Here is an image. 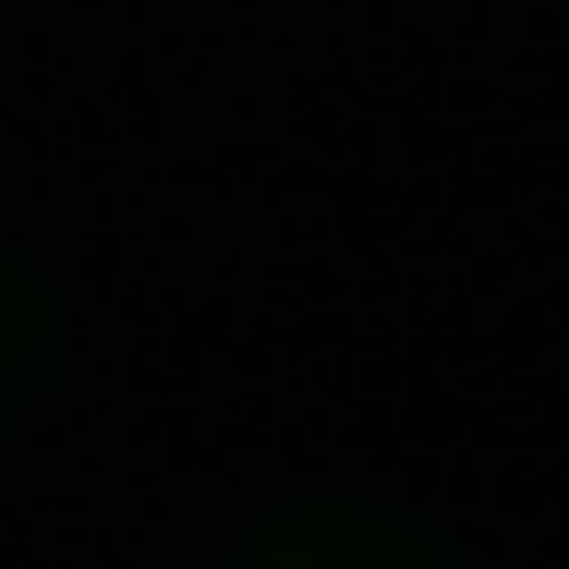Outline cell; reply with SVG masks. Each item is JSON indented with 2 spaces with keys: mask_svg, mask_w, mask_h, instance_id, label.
I'll return each instance as SVG.
<instances>
[{
  "mask_svg": "<svg viewBox=\"0 0 569 569\" xmlns=\"http://www.w3.org/2000/svg\"><path fill=\"white\" fill-rule=\"evenodd\" d=\"M49 363H61V291H49L24 254H0V412H12Z\"/></svg>",
  "mask_w": 569,
  "mask_h": 569,
  "instance_id": "cell-2",
  "label": "cell"
},
{
  "mask_svg": "<svg viewBox=\"0 0 569 569\" xmlns=\"http://www.w3.org/2000/svg\"><path fill=\"white\" fill-rule=\"evenodd\" d=\"M242 569H460L449 533H425L412 509H363V497H316V509H279Z\"/></svg>",
  "mask_w": 569,
  "mask_h": 569,
  "instance_id": "cell-1",
  "label": "cell"
}]
</instances>
